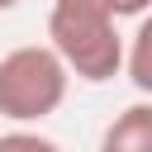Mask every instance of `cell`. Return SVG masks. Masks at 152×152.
Returning a JSON list of instances; mask_svg holds the SVG:
<instances>
[{"instance_id": "cell-1", "label": "cell", "mask_w": 152, "mask_h": 152, "mask_svg": "<svg viewBox=\"0 0 152 152\" xmlns=\"http://www.w3.org/2000/svg\"><path fill=\"white\" fill-rule=\"evenodd\" d=\"M48 43L66 62V71L76 81H86V86L114 81L124 71V57H128L119 19L95 10V5H76V0H52V10H48Z\"/></svg>"}, {"instance_id": "cell-2", "label": "cell", "mask_w": 152, "mask_h": 152, "mask_svg": "<svg viewBox=\"0 0 152 152\" xmlns=\"http://www.w3.org/2000/svg\"><path fill=\"white\" fill-rule=\"evenodd\" d=\"M66 90L71 71L52 52V43H19L0 57V119H10L14 128L52 119Z\"/></svg>"}, {"instance_id": "cell-3", "label": "cell", "mask_w": 152, "mask_h": 152, "mask_svg": "<svg viewBox=\"0 0 152 152\" xmlns=\"http://www.w3.org/2000/svg\"><path fill=\"white\" fill-rule=\"evenodd\" d=\"M100 152H152V100L119 109L100 133Z\"/></svg>"}, {"instance_id": "cell-4", "label": "cell", "mask_w": 152, "mask_h": 152, "mask_svg": "<svg viewBox=\"0 0 152 152\" xmlns=\"http://www.w3.org/2000/svg\"><path fill=\"white\" fill-rule=\"evenodd\" d=\"M124 76L133 81V90H138V95H152V10L138 19V28H133V38H128Z\"/></svg>"}, {"instance_id": "cell-5", "label": "cell", "mask_w": 152, "mask_h": 152, "mask_svg": "<svg viewBox=\"0 0 152 152\" xmlns=\"http://www.w3.org/2000/svg\"><path fill=\"white\" fill-rule=\"evenodd\" d=\"M0 152H62V142H52L38 128H10L0 133Z\"/></svg>"}, {"instance_id": "cell-6", "label": "cell", "mask_w": 152, "mask_h": 152, "mask_svg": "<svg viewBox=\"0 0 152 152\" xmlns=\"http://www.w3.org/2000/svg\"><path fill=\"white\" fill-rule=\"evenodd\" d=\"M76 5H95V10H104L114 19H142L152 10V0H76Z\"/></svg>"}, {"instance_id": "cell-7", "label": "cell", "mask_w": 152, "mask_h": 152, "mask_svg": "<svg viewBox=\"0 0 152 152\" xmlns=\"http://www.w3.org/2000/svg\"><path fill=\"white\" fill-rule=\"evenodd\" d=\"M24 0H0V14H10V10H19Z\"/></svg>"}]
</instances>
